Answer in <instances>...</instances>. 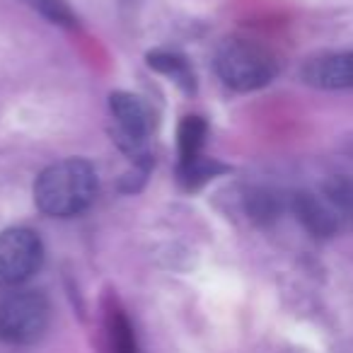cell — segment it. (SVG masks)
Returning <instances> with one entry per match:
<instances>
[{
    "instance_id": "1",
    "label": "cell",
    "mask_w": 353,
    "mask_h": 353,
    "mask_svg": "<svg viewBox=\"0 0 353 353\" xmlns=\"http://www.w3.org/2000/svg\"><path fill=\"white\" fill-rule=\"evenodd\" d=\"M97 199V172L88 160L68 157L49 165L34 184V203L49 218H73Z\"/></svg>"
},
{
    "instance_id": "2",
    "label": "cell",
    "mask_w": 353,
    "mask_h": 353,
    "mask_svg": "<svg viewBox=\"0 0 353 353\" xmlns=\"http://www.w3.org/2000/svg\"><path fill=\"white\" fill-rule=\"evenodd\" d=\"M216 70L228 88L237 92L266 88L279 73V61L264 44L232 37L221 44L216 54Z\"/></svg>"
},
{
    "instance_id": "3",
    "label": "cell",
    "mask_w": 353,
    "mask_h": 353,
    "mask_svg": "<svg viewBox=\"0 0 353 353\" xmlns=\"http://www.w3.org/2000/svg\"><path fill=\"white\" fill-rule=\"evenodd\" d=\"M51 322L49 300L39 290H17L0 300V341L27 346L44 336Z\"/></svg>"
},
{
    "instance_id": "4",
    "label": "cell",
    "mask_w": 353,
    "mask_h": 353,
    "mask_svg": "<svg viewBox=\"0 0 353 353\" xmlns=\"http://www.w3.org/2000/svg\"><path fill=\"white\" fill-rule=\"evenodd\" d=\"M44 261L41 240L27 228L0 232V285L12 288L30 281Z\"/></svg>"
},
{
    "instance_id": "5",
    "label": "cell",
    "mask_w": 353,
    "mask_h": 353,
    "mask_svg": "<svg viewBox=\"0 0 353 353\" xmlns=\"http://www.w3.org/2000/svg\"><path fill=\"white\" fill-rule=\"evenodd\" d=\"M109 112L117 123V143L131 157H148L150 114L145 104L131 92H114L109 97Z\"/></svg>"
},
{
    "instance_id": "6",
    "label": "cell",
    "mask_w": 353,
    "mask_h": 353,
    "mask_svg": "<svg viewBox=\"0 0 353 353\" xmlns=\"http://www.w3.org/2000/svg\"><path fill=\"white\" fill-rule=\"evenodd\" d=\"M303 80L319 90L353 88V51H329L305 61Z\"/></svg>"
},
{
    "instance_id": "7",
    "label": "cell",
    "mask_w": 353,
    "mask_h": 353,
    "mask_svg": "<svg viewBox=\"0 0 353 353\" xmlns=\"http://www.w3.org/2000/svg\"><path fill=\"white\" fill-rule=\"evenodd\" d=\"M293 211L314 237L334 235L339 230V223H341V218L334 213V208L324 199L314 196V194H295Z\"/></svg>"
},
{
    "instance_id": "8",
    "label": "cell",
    "mask_w": 353,
    "mask_h": 353,
    "mask_svg": "<svg viewBox=\"0 0 353 353\" xmlns=\"http://www.w3.org/2000/svg\"><path fill=\"white\" fill-rule=\"evenodd\" d=\"M206 121L201 117H187L179 123V157H182V170L196 165L201 157V148L206 143Z\"/></svg>"
},
{
    "instance_id": "9",
    "label": "cell",
    "mask_w": 353,
    "mask_h": 353,
    "mask_svg": "<svg viewBox=\"0 0 353 353\" xmlns=\"http://www.w3.org/2000/svg\"><path fill=\"white\" fill-rule=\"evenodd\" d=\"M104 329H107V341L112 353H138L136 334L128 322V317L119 307H109L104 317Z\"/></svg>"
},
{
    "instance_id": "10",
    "label": "cell",
    "mask_w": 353,
    "mask_h": 353,
    "mask_svg": "<svg viewBox=\"0 0 353 353\" xmlns=\"http://www.w3.org/2000/svg\"><path fill=\"white\" fill-rule=\"evenodd\" d=\"M324 201L334 208L339 218L353 221V179L334 176L324 184Z\"/></svg>"
},
{
    "instance_id": "11",
    "label": "cell",
    "mask_w": 353,
    "mask_h": 353,
    "mask_svg": "<svg viewBox=\"0 0 353 353\" xmlns=\"http://www.w3.org/2000/svg\"><path fill=\"white\" fill-rule=\"evenodd\" d=\"M148 65L160 70V73H165V75H172L176 83L187 85V88L194 85V75L189 73L187 61L179 59V56H174V54H150L148 56Z\"/></svg>"
},
{
    "instance_id": "12",
    "label": "cell",
    "mask_w": 353,
    "mask_h": 353,
    "mask_svg": "<svg viewBox=\"0 0 353 353\" xmlns=\"http://www.w3.org/2000/svg\"><path fill=\"white\" fill-rule=\"evenodd\" d=\"M30 3L37 10L44 12L49 20H54L56 25H68V27L75 25V15L70 12V8L65 6L63 0H30Z\"/></svg>"
}]
</instances>
